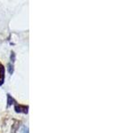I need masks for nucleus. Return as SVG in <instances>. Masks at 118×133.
<instances>
[{"label": "nucleus", "instance_id": "f257e3e1", "mask_svg": "<svg viewBox=\"0 0 118 133\" xmlns=\"http://www.w3.org/2000/svg\"><path fill=\"white\" fill-rule=\"evenodd\" d=\"M14 109L17 113H23V114H27L28 113V109L29 107L28 106H23L21 104H15L14 105Z\"/></svg>", "mask_w": 118, "mask_h": 133}, {"label": "nucleus", "instance_id": "f03ea898", "mask_svg": "<svg viewBox=\"0 0 118 133\" xmlns=\"http://www.w3.org/2000/svg\"><path fill=\"white\" fill-rule=\"evenodd\" d=\"M5 66L0 63V86L5 82Z\"/></svg>", "mask_w": 118, "mask_h": 133}, {"label": "nucleus", "instance_id": "7ed1b4c3", "mask_svg": "<svg viewBox=\"0 0 118 133\" xmlns=\"http://www.w3.org/2000/svg\"><path fill=\"white\" fill-rule=\"evenodd\" d=\"M8 71H9V73L11 75L14 73V65H12V64H11V63L8 64Z\"/></svg>", "mask_w": 118, "mask_h": 133}, {"label": "nucleus", "instance_id": "20e7f679", "mask_svg": "<svg viewBox=\"0 0 118 133\" xmlns=\"http://www.w3.org/2000/svg\"><path fill=\"white\" fill-rule=\"evenodd\" d=\"M7 96H8V106H11V105L12 104V102H14V98H12L9 95V94H8Z\"/></svg>", "mask_w": 118, "mask_h": 133}, {"label": "nucleus", "instance_id": "39448f33", "mask_svg": "<svg viewBox=\"0 0 118 133\" xmlns=\"http://www.w3.org/2000/svg\"><path fill=\"white\" fill-rule=\"evenodd\" d=\"M14 61H15V53L12 51V52L11 53V61H12V63H14Z\"/></svg>", "mask_w": 118, "mask_h": 133}, {"label": "nucleus", "instance_id": "423d86ee", "mask_svg": "<svg viewBox=\"0 0 118 133\" xmlns=\"http://www.w3.org/2000/svg\"><path fill=\"white\" fill-rule=\"evenodd\" d=\"M22 133H29V129L24 127V128H23V130H22Z\"/></svg>", "mask_w": 118, "mask_h": 133}]
</instances>
